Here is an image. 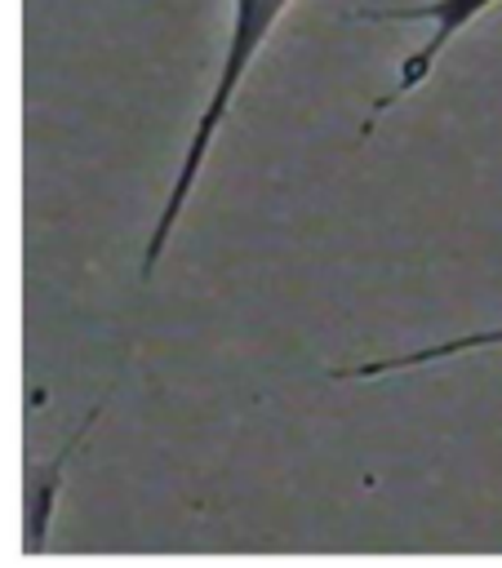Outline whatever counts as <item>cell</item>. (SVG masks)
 <instances>
[{"mask_svg":"<svg viewBox=\"0 0 502 568\" xmlns=\"http://www.w3.org/2000/svg\"><path fill=\"white\" fill-rule=\"evenodd\" d=\"M289 4H293V0H235V4H231V36H227L222 71H218L213 98H209V106H204V115H200V129H195V138H191V151H187L182 178H178V186H173L169 213H164V222H160V235H164V231H169V222L178 217L182 195H187V186H191V178H195V169H200V160H204V151H209V142H213L218 124H222V115H227V106H231V98H235V89H240L244 71H249V67H253V58L262 53L267 36L275 31V22L284 18V9H289Z\"/></svg>","mask_w":502,"mask_h":568,"instance_id":"obj_1","label":"cell"},{"mask_svg":"<svg viewBox=\"0 0 502 568\" xmlns=\"http://www.w3.org/2000/svg\"><path fill=\"white\" fill-rule=\"evenodd\" d=\"M498 0H422V4H409V9H369L364 22H400V18H418V22H431V36L400 62V80H395V93H409L440 58V49L462 31L471 27L484 9H493Z\"/></svg>","mask_w":502,"mask_h":568,"instance_id":"obj_2","label":"cell"}]
</instances>
